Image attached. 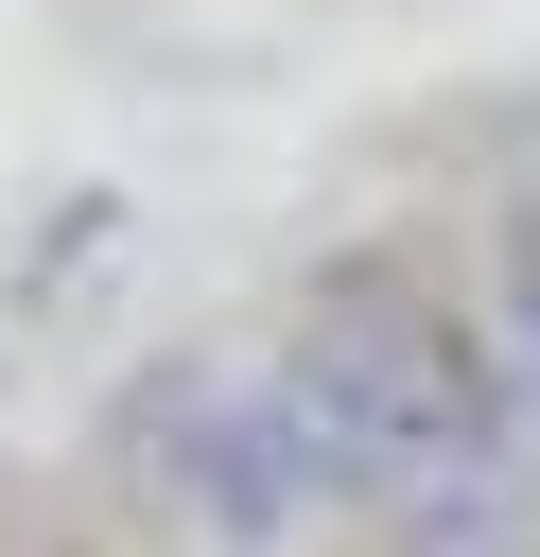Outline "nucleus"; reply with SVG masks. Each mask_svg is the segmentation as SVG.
Instances as JSON below:
<instances>
[{"label":"nucleus","instance_id":"obj_1","mask_svg":"<svg viewBox=\"0 0 540 557\" xmlns=\"http://www.w3.org/2000/svg\"><path fill=\"white\" fill-rule=\"evenodd\" d=\"M261 366H279V400L314 418V470H331L348 522H401V505H435V487H470V470H523V487H540V400L505 383L470 278H435L418 244H331V261L279 296Z\"/></svg>","mask_w":540,"mask_h":557},{"label":"nucleus","instance_id":"obj_2","mask_svg":"<svg viewBox=\"0 0 540 557\" xmlns=\"http://www.w3.org/2000/svg\"><path fill=\"white\" fill-rule=\"evenodd\" d=\"M87 470L122 522H157L174 557H296L331 522V470H314V418L279 400L261 348H139L87 418Z\"/></svg>","mask_w":540,"mask_h":557}]
</instances>
